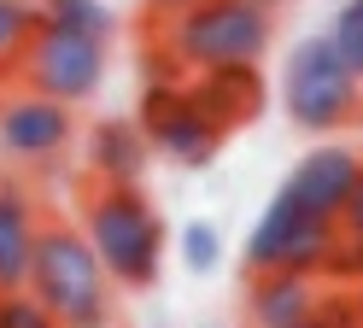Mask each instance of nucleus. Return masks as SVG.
Here are the masks:
<instances>
[{"instance_id":"obj_1","label":"nucleus","mask_w":363,"mask_h":328,"mask_svg":"<svg viewBox=\"0 0 363 328\" xmlns=\"http://www.w3.org/2000/svg\"><path fill=\"white\" fill-rule=\"evenodd\" d=\"M77 229L88 234V246L100 252V264L111 275V288L147 293L158 270H164V217L141 194V182H100L82 194Z\"/></svg>"},{"instance_id":"obj_2","label":"nucleus","mask_w":363,"mask_h":328,"mask_svg":"<svg viewBox=\"0 0 363 328\" xmlns=\"http://www.w3.org/2000/svg\"><path fill=\"white\" fill-rule=\"evenodd\" d=\"M276 41V12L258 0H188L158 18V47L182 65V77L217 65H258Z\"/></svg>"},{"instance_id":"obj_3","label":"nucleus","mask_w":363,"mask_h":328,"mask_svg":"<svg viewBox=\"0 0 363 328\" xmlns=\"http://www.w3.org/2000/svg\"><path fill=\"white\" fill-rule=\"evenodd\" d=\"M24 288L53 311L59 328L111 322V275H106L100 252L88 246V234L77 223H41Z\"/></svg>"},{"instance_id":"obj_4","label":"nucleus","mask_w":363,"mask_h":328,"mask_svg":"<svg viewBox=\"0 0 363 328\" xmlns=\"http://www.w3.org/2000/svg\"><path fill=\"white\" fill-rule=\"evenodd\" d=\"M281 100L287 117L311 135H334L363 117V77L340 59V47L323 35H305L287 47V70H281Z\"/></svg>"},{"instance_id":"obj_5","label":"nucleus","mask_w":363,"mask_h":328,"mask_svg":"<svg viewBox=\"0 0 363 328\" xmlns=\"http://www.w3.org/2000/svg\"><path fill=\"white\" fill-rule=\"evenodd\" d=\"M12 77L35 94H48V100H59V106H82L106 82V41L35 23V35L24 47V59L12 65Z\"/></svg>"},{"instance_id":"obj_6","label":"nucleus","mask_w":363,"mask_h":328,"mask_svg":"<svg viewBox=\"0 0 363 328\" xmlns=\"http://www.w3.org/2000/svg\"><path fill=\"white\" fill-rule=\"evenodd\" d=\"M340 246V223L311 217L299 211L287 194H276L264 205V217L252 223V241H246V270H299V275H323L328 258Z\"/></svg>"},{"instance_id":"obj_7","label":"nucleus","mask_w":363,"mask_h":328,"mask_svg":"<svg viewBox=\"0 0 363 328\" xmlns=\"http://www.w3.org/2000/svg\"><path fill=\"white\" fill-rule=\"evenodd\" d=\"M141 129L152 141V153H164L176 164H211L223 147V129L194 106L188 82H147L141 88Z\"/></svg>"},{"instance_id":"obj_8","label":"nucleus","mask_w":363,"mask_h":328,"mask_svg":"<svg viewBox=\"0 0 363 328\" xmlns=\"http://www.w3.org/2000/svg\"><path fill=\"white\" fill-rule=\"evenodd\" d=\"M77 141V106H59L48 94L18 82L0 94V153L12 164H53Z\"/></svg>"},{"instance_id":"obj_9","label":"nucleus","mask_w":363,"mask_h":328,"mask_svg":"<svg viewBox=\"0 0 363 328\" xmlns=\"http://www.w3.org/2000/svg\"><path fill=\"white\" fill-rule=\"evenodd\" d=\"M357 170H363V158L346 147V141H323V147H311V153L287 170L281 194L299 205V211H311V217L340 223V211H346L352 187H357Z\"/></svg>"},{"instance_id":"obj_10","label":"nucleus","mask_w":363,"mask_h":328,"mask_svg":"<svg viewBox=\"0 0 363 328\" xmlns=\"http://www.w3.org/2000/svg\"><path fill=\"white\" fill-rule=\"evenodd\" d=\"M188 94H194V106L206 111L223 135L240 129V124H252V117L264 111V100H269V88H264V70H258V65L194 70V77H188Z\"/></svg>"},{"instance_id":"obj_11","label":"nucleus","mask_w":363,"mask_h":328,"mask_svg":"<svg viewBox=\"0 0 363 328\" xmlns=\"http://www.w3.org/2000/svg\"><path fill=\"white\" fill-rule=\"evenodd\" d=\"M35 234H41V211L30 199V187L0 182V293H18L30 281Z\"/></svg>"},{"instance_id":"obj_12","label":"nucleus","mask_w":363,"mask_h":328,"mask_svg":"<svg viewBox=\"0 0 363 328\" xmlns=\"http://www.w3.org/2000/svg\"><path fill=\"white\" fill-rule=\"evenodd\" d=\"M316 305H323V288H316V275H299V270H258L252 293H246L252 328H293L316 317Z\"/></svg>"},{"instance_id":"obj_13","label":"nucleus","mask_w":363,"mask_h":328,"mask_svg":"<svg viewBox=\"0 0 363 328\" xmlns=\"http://www.w3.org/2000/svg\"><path fill=\"white\" fill-rule=\"evenodd\" d=\"M147 153H152V141L135 117H106V124L88 129V170H94V182H141Z\"/></svg>"},{"instance_id":"obj_14","label":"nucleus","mask_w":363,"mask_h":328,"mask_svg":"<svg viewBox=\"0 0 363 328\" xmlns=\"http://www.w3.org/2000/svg\"><path fill=\"white\" fill-rule=\"evenodd\" d=\"M35 18L71 35H94V41H111V30H118L106 0H35Z\"/></svg>"},{"instance_id":"obj_15","label":"nucleus","mask_w":363,"mask_h":328,"mask_svg":"<svg viewBox=\"0 0 363 328\" xmlns=\"http://www.w3.org/2000/svg\"><path fill=\"white\" fill-rule=\"evenodd\" d=\"M35 0H0V70H12L24 59V47L35 35Z\"/></svg>"},{"instance_id":"obj_16","label":"nucleus","mask_w":363,"mask_h":328,"mask_svg":"<svg viewBox=\"0 0 363 328\" xmlns=\"http://www.w3.org/2000/svg\"><path fill=\"white\" fill-rule=\"evenodd\" d=\"M328 41L340 47V59H346L357 77H363V0H346V6L334 12V23H328Z\"/></svg>"},{"instance_id":"obj_17","label":"nucleus","mask_w":363,"mask_h":328,"mask_svg":"<svg viewBox=\"0 0 363 328\" xmlns=\"http://www.w3.org/2000/svg\"><path fill=\"white\" fill-rule=\"evenodd\" d=\"M182 264H188L194 275H206V270L223 264V234H217V223H188V229H182Z\"/></svg>"},{"instance_id":"obj_18","label":"nucleus","mask_w":363,"mask_h":328,"mask_svg":"<svg viewBox=\"0 0 363 328\" xmlns=\"http://www.w3.org/2000/svg\"><path fill=\"white\" fill-rule=\"evenodd\" d=\"M0 328H59V322L30 288H18V293H0Z\"/></svg>"},{"instance_id":"obj_19","label":"nucleus","mask_w":363,"mask_h":328,"mask_svg":"<svg viewBox=\"0 0 363 328\" xmlns=\"http://www.w3.org/2000/svg\"><path fill=\"white\" fill-rule=\"evenodd\" d=\"M293 328H357V311H352V293H323L316 317L293 322Z\"/></svg>"},{"instance_id":"obj_20","label":"nucleus","mask_w":363,"mask_h":328,"mask_svg":"<svg viewBox=\"0 0 363 328\" xmlns=\"http://www.w3.org/2000/svg\"><path fill=\"white\" fill-rule=\"evenodd\" d=\"M323 275L363 281V241H346V234H340V246H334V258H328V270H323Z\"/></svg>"},{"instance_id":"obj_21","label":"nucleus","mask_w":363,"mask_h":328,"mask_svg":"<svg viewBox=\"0 0 363 328\" xmlns=\"http://www.w3.org/2000/svg\"><path fill=\"white\" fill-rule=\"evenodd\" d=\"M340 234H346V241H363V170H357V187H352L346 211H340Z\"/></svg>"},{"instance_id":"obj_22","label":"nucleus","mask_w":363,"mask_h":328,"mask_svg":"<svg viewBox=\"0 0 363 328\" xmlns=\"http://www.w3.org/2000/svg\"><path fill=\"white\" fill-rule=\"evenodd\" d=\"M182 6H188V0H147L152 18H170V12H182Z\"/></svg>"},{"instance_id":"obj_23","label":"nucleus","mask_w":363,"mask_h":328,"mask_svg":"<svg viewBox=\"0 0 363 328\" xmlns=\"http://www.w3.org/2000/svg\"><path fill=\"white\" fill-rule=\"evenodd\" d=\"M352 311H357V328H363V281H352Z\"/></svg>"},{"instance_id":"obj_24","label":"nucleus","mask_w":363,"mask_h":328,"mask_svg":"<svg viewBox=\"0 0 363 328\" xmlns=\"http://www.w3.org/2000/svg\"><path fill=\"white\" fill-rule=\"evenodd\" d=\"M258 6H269V12H276V6H287V0H258Z\"/></svg>"},{"instance_id":"obj_25","label":"nucleus","mask_w":363,"mask_h":328,"mask_svg":"<svg viewBox=\"0 0 363 328\" xmlns=\"http://www.w3.org/2000/svg\"><path fill=\"white\" fill-rule=\"evenodd\" d=\"M94 328H106V322H94Z\"/></svg>"}]
</instances>
